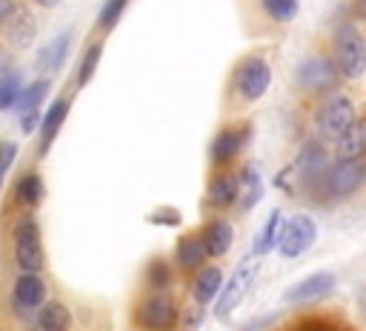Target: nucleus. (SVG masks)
<instances>
[{
  "label": "nucleus",
  "instance_id": "c85d7f7f",
  "mask_svg": "<svg viewBox=\"0 0 366 331\" xmlns=\"http://www.w3.org/2000/svg\"><path fill=\"white\" fill-rule=\"evenodd\" d=\"M100 51H103L100 43H94V46L86 49V54H83V60H80V66H77V86H80V88L94 77V68H97V63H100Z\"/></svg>",
  "mask_w": 366,
  "mask_h": 331
},
{
  "label": "nucleus",
  "instance_id": "5701e85b",
  "mask_svg": "<svg viewBox=\"0 0 366 331\" xmlns=\"http://www.w3.org/2000/svg\"><path fill=\"white\" fill-rule=\"evenodd\" d=\"M280 231H283V211H280V208H274V211L266 217V223H263V228H260V234H257L254 257H260V254L272 251V248H274V243H277V237H280Z\"/></svg>",
  "mask_w": 366,
  "mask_h": 331
},
{
  "label": "nucleus",
  "instance_id": "aec40b11",
  "mask_svg": "<svg viewBox=\"0 0 366 331\" xmlns=\"http://www.w3.org/2000/svg\"><path fill=\"white\" fill-rule=\"evenodd\" d=\"M237 194H240V183H237L234 174L220 171L217 177H212V183H209V203H212V205L229 208V205L237 200Z\"/></svg>",
  "mask_w": 366,
  "mask_h": 331
},
{
  "label": "nucleus",
  "instance_id": "1a4fd4ad",
  "mask_svg": "<svg viewBox=\"0 0 366 331\" xmlns=\"http://www.w3.org/2000/svg\"><path fill=\"white\" fill-rule=\"evenodd\" d=\"M137 322L149 331H169L177 322V308L166 294H152L137 311Z\"/></svg>",
  "mask_w": 366,
  "mask_h": 331
},
{
  "label": "nucleus",
  "instance_id": "f3484780",
  "mask_svg": "<svg viewBox=\"0 0 366 331\" xmlns=\"http://www.w3.org/2000/svg\"><path fill=\"white\" fill-rule=\"evenodd\" d=\"M232 225L226 223V220H212L206 228H203V234H200V243H203V248H206V254L209 257H220V254H226L229 251V245H232Z\"/></svg>",
  "mask_w": 366,
  "mask_h": 331
},
{
  "label": "nucleus",
  "instance_id": "7ed1b4c3",
  "mask_svg": "<svg viewBox=\"0 0 366 331\" xmlns=\"http://www.w3.org/2000/svg\"><path fill=\"white\" fill-rule=\"evenodd\" d=\"M366 180V160L357 157V160H337V166L326 168V174L320 177L317 185L326 188V194L332 197H346L352 191H357Z\"/></svg>",
  "mask_w": 366,
  "mask_h": 331
},
{
  "label": "nucleus",
  "instance_id": "6e6552de",
  "mask_svg": "<svg viewBox=\"0 0 366 331\" xmlns=\"http://www.w3.org/2000/svg\"><path fill=\"white\" fill-rule=\"evenodd\" d=\"M337 80H340V71H337V66H335L329 57H309V60H303L300 68H297V83H300V88H306V91H312V94H320V91L335 88Z\"/></svg>",
  "mask_w": 366,
  "mask_h": 331
},
{
  "label": "nucleus",
  "instance_id": "412c9836",
  "mask_svg": "<svg viewBox=\"0 0 366 331\" xmlns=\"http://www.w3.org/2000/svg\"><path fill=\"white\" fill-rule=\"evenodd\" d=\"M37 325L43 331H69L71 328V311L60 300L43 302L40 305V314H37Z\"/></svg>",
  "mask_w": 366,
  "mask_h": 331
},
{
  "label": "nucleus",
  "instance_id": "dca6fc26",
  "mask_svg": "<svg viewBox=\"0 0 366 331\" xmlns=\"http://www.w3.org/2000/svg\"><path fill=\"white\" fill-rule=\"evenodd\" d=\"M69 43H71V31H63V34H57V37H54L51 43H46V46H43V49L37 51V60H34L37 71H40V74L57 71V68L63 66V60H66Z\"/></svg>",
  "mask_w": 366,
  "mask_h": 331
},
{
  "label": "nucleus",
  "instance_id": "72a5a7b5",
  "mask_svg": "<svg viewBox=\"0 0 366 331\" xmlns=\"http://www.w3.org/2000/svg\"><path fill=\"white\" fill-rule=\"evenodd\" d=\"M37 120H40V111H37V108H31V111H23V123H20V128H23L26 134H31Z\"/></svg>",
  "mask_w": 366,
  "mask_h": 331
},
{
  "label": "nucleus",
  "instance_id": "c756f323",
  "mask_svg": "<svg viewBox=\"0 0 366 331\" xmlns=\"http://www.w3.org/2000/svg\"><path fill=\"white\" fill-rule=\"evenodd\" d=\"M126 6H129V0H106L103 9H100V14H97V26H100L103 31L114 29L117 20H120V14L126 11Z\"/></svg>",
  "mask_w": 366,
  "mask_h": 331
},
{
  "label": "nucleus",
  "instance_id": "e433bc0d",
  "mask_svg": "<svg viewBox=\"0 0 366 331\" xmlns=\"http://www.w3.org/2000/svg\"><path fill=\"white\" fill-rule=\"evenodd\" d=\"M355 11L360 20H366V0H355Z\"/></svg>",
  "mask_w": 366,
  "mask_h": 331
},
{
  "label": "nucleus",
  "instance_id": "4c0bfd02",
  "mask_svg": "<svg viewBox=\"0 0 366 331\" xmlns=\"http://www.w3.org/2000/svg\"><path fill=\"white\" fill-rule=\"evenodd\" d=\"M0 188H3V174H0Z\"/></svg>",
  "mask_w": 366,
  "mask_h": 331
},
{
  "label": "nucleus",
  "instance_id": "ddd939ff",
  "mask_svg": "<svg viewBox=\"0 0 366 331\" xmlns=\"http://www.w3.org/2000/svg\"><path fill=\"white\" fill-rule=\"evenodd\" d=\"M326 151L317 146V143H309L303 151H300V157H297V163H295V171H297V177L306 183V185H317L320 183V177L326 174Z\"/></svg>",
  "mask_w": 366,
  "mask_h": 331
},
{
  "label": "nucleus",
  "instance_id": "393cba45",
  "mask_svg": "<svg viewBox=\"0 0 366 331\" xmlns=\"http://www.w3.org/2000/svg\"><path fill=\"white\" fill-rule=\"evenodd\" d=\"M237 183H240V191L246 194V197H243V203H240V208H252V205L260 200V194H263L257 166H254V163H252V166H246V168H243V174L237 177Z\"/></svg>",
  "mask_w": 366,
  "mask_h": 331
},
{
  "label": "nucleus",
  "instance_id": "c9c22d12",
  "mask_svg": "<svg viewBox=\"0 0 366 331\" xmlns=\"http://www.w3.org/2000/svg\"><path fill=\"white\" fill-rule=\"evenodd\" d=\"M34 6H40V9H54L57 3H63V0H31Z\"/></svg>",
  "mask_w": 366,
  "mask_h": 331
},
{
  "label": "nucleus",
  "instance_id": "20e7f679",
  "mask_svg": "<svg viewBox=\"0 0 366 331\" xmlns=\"http://www.w3.org/2000/svg\"><path fill=\"white\" fill-rule=\"evenodd\" d=\"M14 260L23 271H40L43 268V243H40V228L31 217H23L14 225Z\"/></svg>",
  "mask_w": 366,
  "mask_h": 331
},
{
  "label": "nucleus",
  "instance_id": "9b49d317",
  "mask_svg": "<svg viewBox=\"0 0 366 331\" xmlns=\"http://www.w3.org/2000/svg\"><path fill=\"white\" fill-rule=\"evenodd\" d=\"M249 134H252V126L223 128V131L214 137V143H212V163H214V166H226V163H232L234 154L246 146Z\"/></svg>",
  "mask_w": 366,
  "mask_h": 331
},
{
  "label": "nucleus",
  "instance_id": "2eb2a0df",
  "mask_svg": "<svg viewBox=\"0 0 366 331\" xmlns=\"http://www.w3.org/2000/svg\"><path fill=\"white\" fill-rule=\"evenodd\" d=\"M46 300V282L34 271H23L14 282V305L17 308H40Z\"/></svg>",
  "mask_w": 366,
  "mask_h": 331
},
{
  "label": "nucleus",
  "instance_id": "473e14b6",
  "mask_svg": "<svg viewBox=\"0 0 366 331\" xmlns=\"http://www.w3.org/2000/svg\"><path fill=\"white\" fill-rule=\"evenodd\" d=\"M149 223H154V225H177L180 223V214L174 208H157V214H152Z\"/></svg>",
  "mask_w": 366,
  "mask_h": 331
},
{
  "label": "nucleus",
  "instance_id": "bb28decb",
  "mask_svg": "<svg viewBox=\"0 0 366 331\" xmlns=\"http://www.w3.org/2000/svg\"><path fill=\"white\" fill-rule=\"evenodd\" d=\"M46 91H49V80L43 77V80H34L31 86H26L23 91H20V97H17V108L20 111H31V108H37L40 106V100L46 97Z\"/></svg>",
  "mask_w": 366,
  "mask_h": 331
},
{
  "label": "nucleus",
  "instance_id": "f257e3e1",
  "mask_svg": "<svg viewBox=\"0 0 366 331\" xmlns=\"http://www.w3.org/2000/svg\"><path fill=\"white\" fill-rule=\"evenodd\" d=\"M335 57H337V71L349 80H357L366 71V40L363 34L352 26L343 23L335 31Z\"/></svg>",
  "mask_w": 366,
  "mask_h": 331
},
{
  "label": "nucleus",
  "instance_id": "423d86ee",
  "mask_svg": "<svg viewBox=\"0 0 366 331\" xmlns=\"http://www.w3.org/2000/svg\"><path fill=\"white\" fill-rule=\"evenodd\" d=\"M315 237H317L315 220L306 217V214H297L289 223H283V231L277 237V251H280V257L295 260V257H300L315 243Z\"/></svg>",
  "mask_w": 366,
  "mask_h": 331
},
{
  "label": "nucleus",
  "instance_id": "7c9ffc66",
  "mask_svg": "<svg viewBox=\"0 0 366 331\" xmlns=\"http://www.w3.org/2000/svg\"><path fill=\"white\" fill-rule=\"evenodd\" d=\"M146 280H149L152 288H163V285H169V280H172L169 265H166L163 260H152L149 268H146Z\"/></svg>",
  "mask_w": 366,
  "mask_h": 331
},
{
  "label": "nucleus",
  "instance_id": "a211bd4d",
  "mask_svg": "<svg viewBox=\"0 0 366 331\" xmlns=\"http://www.w3.org/2000/svg\"><path fill=\"white\" fill-rule=\"evenodd\" d=\"M220 285H223V271H220L217 265L197 268V277H194V282H192V297H194V302H200V305L212 302L214 294L220 291Z\"/></svg>",
  "mask_w": 366,
  "mask_h": 331
},
{
  "label": "nucleus",
  "instance_id": "6ab92c4d",
  "mask_svg": "<svg viewBox=\"0 0 366 331\" xmlns=\"http://www.w3.org/2000/svg\"><path fill=\"white\" fill-rule=\"evenodd\" d=\"M66 114H69V100H54L49 106V111L40 117V151H49V146L57 137Z\"/></svg>",
  "mask_w": 366,
  "mask_h": 331
},
{
  "label": "nucleus",
  "instance_id": "0eeeda50",
  "mask_svg": "<svg viewBox=\"0 0 366 331\" xmlns=\"http://www.w3.org/2000/svg\"><path fill=\"white\" fill-rule=\"evenodd\" d=\"M254 271H257V260H254V257L243 260V263L234 268V274L229 277V282H226V288H223V294H220V300H217V305H214V317H217V320H226V317L240 305V300L246 297V291H249V285H252V280H254Z\"/></svg>",
  "mask_w": 366,
  "mask_h": 331
},
{
  "label": "nucleus",
  "instance_id": "f704fd0d",
  "mask_svg": "<svg viewBox=\"0 0 366 331\" xmlns=\"http://www.w3.org/2000/svg\"><path fill=\"white\" fill-rule=\"evenodd\" d=\"M14 9H17V3H14V0H0V26L6 23V17H9Z\"/></svg>",
  "mask_w": 366,
  "mask_h": 331
},
{
  "label": "nucleus",
  "instance_id": "b1692460",
  "mask_svg": "<svg viewBox=\"0 0 366 331\" xmlns=\"http://www.w3.org/2000/svg\"><path fill=\"white\" fill-rule=\"evenodd\" d=\"M14 197H17V203L34 208L43 200V180H40V174H34V171L23 174L17 180V185H14Z\"/></svg>",
  "mask_w": 366,
  "mask_h": 331
},
{
  "label": "nucleus",
  "instance_id": "2f4dec72",
  "mask_svg": "<svg viewBox=\"0 0 366 331\" xmlns=\"http://www.w3.org/2000/svg\"><path fill=\"white\" fill-rule=\"evenodd\" d=\"M14 157H17V143L0 140V174H6V168L14 163Z\"/></svg>",
  "mask_w": 366,
  "mask_h": 331
},
{
  "label": "nucleus",
  "instance_id": "4be33fe9",
  "mask_svg": "<svg viewBox=\"0 0 366 331\" xmlns=\"http://www.w3.org/2000/svg\"><path fill=\"white\" fill-rule=\"evenodd\" d=\"M206 257H209V254H206L200 237H183V240L177 243L174 260H177V265H180L183 271H197V268H203Z\"/></svg>",
  "mask_w": 366,
  "mask_h": 331
},
{
  "label": "nucleus",
  "instance_id": "39448f33",
  "mask_svg": "<svg viewBox=\"0 0 366 331\" xmlns=\"http://www.w3.org/2000/svg\"><path fill=\"white\" fill-rule=\"evenodd\" d=\"M269 80H272L269 63L263 57H246L234 71V91L240 94V100L254 103L269 88Z\"/></svg>",
  "mask_w": 366,
  "mask_h": 331
},
{
  "label": "nucleus",
  "instance_id": "4468645a",
  "mask_svg": "<svg viewBox=\"0 0 366 331\" xmlns=\"http://www.w3.org/2000/svg\"><path fill=\"white\" fill-rule=\"evenodd\" d=\"M366 154V117L355 120L337 140H335V157L337 160H357Z\"/></svg>",
  "mask_w": 366,
  "mask_h": 331
},
{
  "label": "nucleus",
  "instance_id": "cd10ccee",
  "mask_svg": "<svg viewBox=\"0 0 366 331\" xmlns=\"http://www.w3.org/2000/svg\"><path fill=\"white\" fill-rule=\"evenodd\" d=\"M260 6H263V11L272 17V20H277V23H289V20H295L297 17V0H260Z\"/></svg>",
  "mask_w": 366,
  "mask_h": 331
},
{
  "label": "nucleus",
  "instance_id": "9d476101",
  "mask_svg": "<svg viewBox=\"0 0 366 331\" xmlns=\"http://www.w3.org/2000/svg\"><path fill=\"white\" fill-rule=\"evenodd\" d=\"M332 288H335V274L332 271H315V274L303 277L300 282H295L292 288H286L283 300L286 302H312V300L326 297Z\"/></svg>",
  "mask_w": 366,
  "mask_h": 331
},
{
  "label": "nucleus",
  "instance_id": "a878e982",
  "mask_svg": "<svg viewBox=\"0 0 366 331\" xmlns=\"http://www.w3.org/2000/svg\"><path fill=\"white\" fill-rule=\"evenodd\" d=\"M20 91H23L20 74L11 71V68L0 71V111H3V108H11V106L17 103V97H20Z\"/></svg>",
  "mask_w": 366,
  "mask_h": 331
},
{
  "label": "nucleus",
  "instance_id": "f8f14e48",
  "mask_svg": "<svg viewBox=\"0 0 366 331\" xmlns=\"http://www.w3.org/2000/svg\"><path fill=\"white\" fill-rule=\"evenodd\" d=\"M6 40L11 43V46H17V49H26L31 40H34V34H37V23H34V14L29 11V9H23V6H17L9 17H6Z\"/></svg>",
  "mask_w": 366,
  "mask_h": 331
},
{
  "label": "nucleus",
  "instance_id": "f03ea898",
  "mask_svg": "<svg viewBox=\"0 0 366 331\" xmlns=\"http://www.w3.org/2000/svg\"><path fill=\"white\" fill-rule=\"evenodd\" d=\"M355 120H357L355 103H352L346 94H337V97H329V100L320 106V111L315 114V128H317L320 137L337 140Z\"/></svg>",
  "mask_w": 366,
  "mask_h": 331
}]
</instances>
